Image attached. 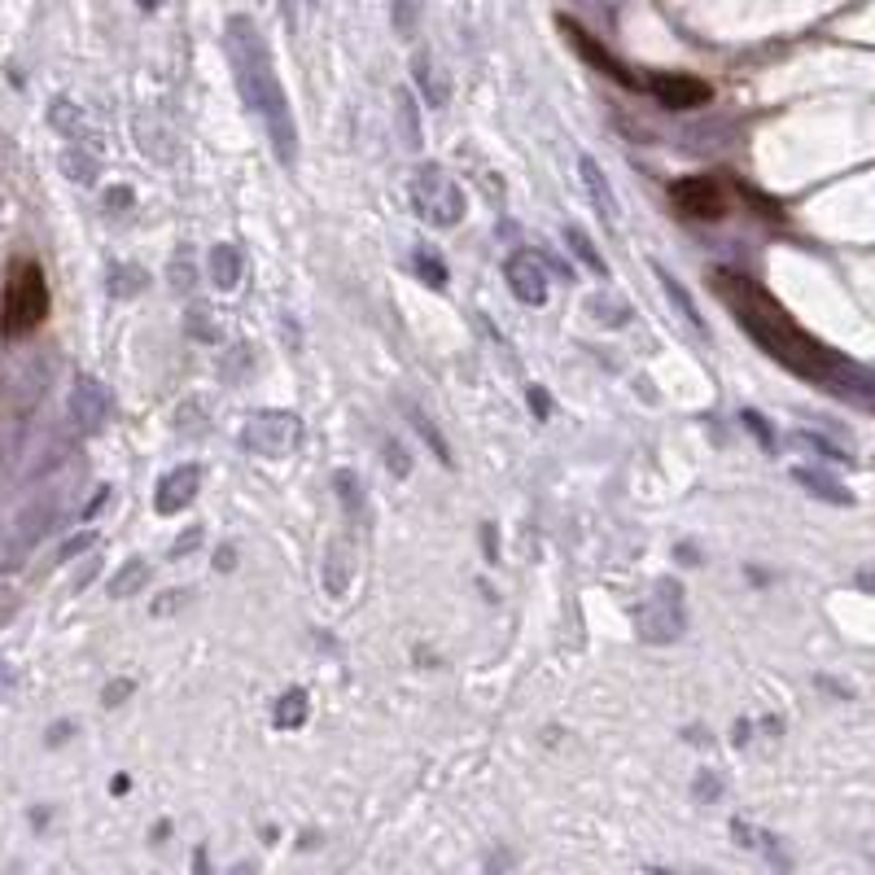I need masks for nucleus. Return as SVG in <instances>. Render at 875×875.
Masks as SVG:
<instances>
[{"label":"nucleus","mask_w":875,"mask_h":875,"mask_svg":"<svg viewBox=\"0 0 875 875\" xmlns=\"http://www.w3.org/2000/svg\"><path fill=\"white\" fill-rule=\"evenodd\" d=\"M652 272H657V280H661V293L670 298V307L678 311V320L687 324V333L696 337V341H710V328H705V320H700V307L691 302V293L674 280V272H665L661 263H652Z\"/></svg>","instance_id":"obj_14"},{"label":"nucleus","mask_w":875,"mask_h":875,"mask_svg":"<svg viewBox=\"0 0 875 875\" xmlns=\"http://www.w3.org/2000/svg\"><path fill=\"white\" fill-rule=\"evenodd\" d=\"M732 832H736V840H740V845H749V849H762L766 858H775V862H779V849L771 845L775 836H766V832H758V827H749V823H740V818L732 823Z\"/></svg>","instance_id":"obj_26"},{"label":"nucleus","mask_w":875,"mask_h":875,"mask_svg":"<svg viewBox=\"0 0 875 875\" xmlns=\"http://www.w3.org/2000/svg\"><path fill=\"white\" fill-rule=\"evenodd\" d=\"M272 723H276L280 732H293V727H302V723H307V691H302V687H293V691H285V696L276 700V714H272Z\"/></svg>","instance_id":"obj_17"},{"label":"nucleus","mask_w":875,"mask_h":875,"mask_svg":"<svg viewBox=\"0 0 875 875\" xmlns=\"http://www.w3.org/2000/svg\"><path fill=\"white\" fill-rule=\"evenodd\" d=\"M180 596H185V591H166V600H158V604H153V613H171L175 604H180Z\"/></svg>","instance_id":"obj_35"},{"label":"nucleus","mask_w":875,"mask_h":875,"mask_svg":"<svg viewBox=\"0 0 875 875\" xmlns=\"http://www.w3.org/2000/svg\"><path fill=\"white\" fill-rule=\"evenodd\" d=\"M241 272H246V254H241L233 241H220V246L211 250V285L228 293V289L241 285Z\"/></svg>","instance_id":"obj_15"},{"label":"nucleus","mask_w":875,"mask_h":875,"mask_svg":"<svg viewBox=\"0 0 875 875\" xmlns=\"http://www.w3.org/2000/svg\"><path fill=\"white\" fill-rule=\"evenodd\" d=\"M198 486H202V468H198V464H180V468H171V473H166V477L158 482L153 508H158L162 516H175V512H185V508L193 503Z\"/></svg>","instance_id":"obj_10"},{"label":"nucleus","mask_w":875,"mask_h":875,"mask_svg":"<svg viewBox=\"0 0 875 875\" xmlns=\"http://www.w3.org/2000/svg\"><path fill=\"white\" fill-rule=\"evenodd\" d=\"M714 289H718V298L732 307L736 324L766 350L771 360H779L784 368H792V373L805 377V382L832 386V390H840V395L849 390L853 368H849L840 355H832L823 341H814L810 333H801V328L788 320V311H784L766 289H758L749 276H736V272H718V276H714Z\"/></svg>","instance_id":"obj_1"},{"label":"nucleus","mask_w":875,"mask_h":875,"mask_svg":"<svg viewBox=\"0 0 875 875\" xmlns=\"http://www.w3.org/2000/svg\"><path fill=\"white\" fill-rule=\"evenodd\" d=\"M140 5H145V10H153V5H158V0H140Z\"/></svg>","instance_id":"obj_38"},{"label":"nucleus","mask_w":875,"mask_h":875,"mask_svg":"<svg viewBox=\"0 0 875 875\" xmlns=\"http://www.w3.org/2000/svg\"><path fill=\"white\" fill-rule=\"evenodd\" d=\"M482 543H486V561H490V565H499V548H495V525H486V530H482Z\"/></svg>","instance_id":"obj_34"},{"label":"nucleus","mask_w":875,"mask_h":875,"mask_svg":"<svg viewBox=\"0 0 875 875\" xmlns=\"http://www.w3.org/2000/svg\"><path fill=\"white\" fill-rule=\"evenodd\" d=\"M503 276H508V289L516 293V302H525V307H543V302H548V272H543V263L535 259V250L508 254Z\"/></svg>","instance_id":"obj_9"},{"label":"nucleus","mask_w":875,"mask_h":875,"mask_svg":"<svg viewBox=\"0 0 875 875\" xmlns=\"http://www.w3.org/2000/svg\"><path fill=\"white\" fill-rule=\"evenodd\" d=\"M118 276H123V285H110V289H114V293H123V298H127V293H136V289L145 285V272H136V267H118Z\"/></svg>","instance_id":"obj_29"},{"label":"nucleus","mask_w":875,"mask_h":875,"mask_svg":"<svg viewBox=\"0 0 875 875\" xmlns=\"http://www.w3.org/2000/svg\"><path fill=\"white\" fill-rule=\"evenodd\" d=\"M408 416H412V425H416V434H421V438H425V442H429V447H434V455H438V460H442V464H451V447H447V438H442V434H438V425H434V421H429V416H425V412H421V408H408Z\"/></svg>","instance_id":"obj_23"},{"label":"nucleus","mask_w":875,"mask_h":875,"mask_svg":"<svg viewBox=\"0 0 875 875\" xmlns=\"http://www.w3.org/2000/svg\"><path fill=\"white\" fill-rule=\"evenodd\" d=\"M198 543H202V535H198V530H193V535H189V539H180V543H175V548H171V552H175V557H180V552H193V548H198Z\"/></svg>","instance_id":"obj_36"},{"label":"nucleus","mask_w":875,"mask_h":875,"mask_svg":"<svg viewBox=\"0 0 875 875\" xmlns=\"http://www.w3.org/2000/svg\"><path fill=\"white\" fill-rule=\"evenodd\" d=\"M792 477H797V482H801V486H805L810 495H818V499H832V503H849V495H845V490H840V486H836L832 477H823V473H810V468H797Z\"/></svg>","instance_id":"obj_24"},{"label":"nucleus","mask_w":875,"mask_h":875,"mask_svg":"<svg viewBox=\"0 0 875 875\" xmlns=\"http://www.w3.org/2000/svg\"><path fill=\"white\" fill-rule=\"evenodd\" d=\"M233 557H237V552H233V548H224V552H220V561H215V565H220V570H233Z\"/></svg>","instance_id":"obj_37"},{"label":"nucleus","mask_w":875,"mask_h":875,"mask_svg":"<svg viewBox=\"0 0 875 875\" xmlns=\"http://www.w3.org/2000/svg\"><path fill=\"white\" fill-rule=\"evenodd\" d=\"M241 442L254 455L280 460V455H289L302 442V421L293 412H254L246 421V429H241Z\"/></svg>","instance_id":"obj_6"},{"label":"nucleus","mask_w":875,"mask_h":875,"mask_svg":"<svg viewBox=\"0 0 875 875\" xmlns=\"http://www.w3.org/2000/svg\"><path fill=\"white\" fill-rule=\"evenodd\" d=\"M49 320V280L36 259H14L5 272V293H0V333L27 337Z\"/></svg>","instance_id":"obj_3"},{"label":"nucleus","mask_w":875,"mask_h":875,"mask_svg":"<svg viewBox=\"0 0 875 875\" xmlns=\"http://www.w3.org/2000/svg\"><path fill=\"white\" fill-rule=\"evenodd\" d=\"M530 412H535L539 421H548V416H552V399H548V390H543V386H535V390H530Z\"/></svg>","instance_id":"obj_30"},{"label":"nucleus","mask_w":875,"mask_h":875,"mask_svg":"<svg viewBox=\"0 0 875 875\" xmlns=\"http://www.w3.org/2000/svg\"><path fill=\"white\" fill-rule=\"evenodd\" d=\"M670 202L687 220H723L727 215V193L714 175H683V180L670 185Z\"/></svg>","instance_id":"obj_7"},{"label":"nucleus","mask_w":875,"mask_h":875,"mask_svg":"<svg viewBox=\"0 0 875 875\" xmlns=\"http://www.w3.org/2000/svg\"><path fill=\"white\" fill-rule=\"evenodd\" d=\"M127 691H132V683H127V678H123V683H110V687H105V705H118V700H123Z\"/></svg>","instance_id":"obj_33"},{"label":"nucleus","mask_w":875,"mask_h":875,"mask_svg":"<svg viewBox=\"0 0 875 875\" xmlns=\"http://www.w3.org/2000/svg\"><path fill=\"white\" fill-rule=\"evenodd\" d=\"M578 180H583V189H587V198H591V207H596V215L604 220V224H617V215H622V207H617V198H613V185L604 180V171H600V162L596 158H578Z\"/></svg>","instance_id":"obj_13"},{"label":"nucleus","mask_w":875,"mask_h":875,"mask_svg":"<svg viewBox=\"0 0 875 875\" xmlns=\"http://www.w3.org/2000/svg\"><path fill=\"white\" fill-rule=\"evenodd\" d=\"M416 23H421V0H395V32L416 36Z\"/></svg>","instance_id":"obj_27"},{"label":"nucleus","mask_w":875,"mask_h":875,"mask_svg":"<svg viewBox=\"0 0 875 875\" xmlns=\"http://www.w3.org/2000/svg\"><path fill=\"white\" fill-rule=\"evenodd\" d=\"M350 578H355V543L346 535H337L328 548H324V565H320V583L328 596H346L350 591Z\"/></svg>","instance_id":"obj_12"},{"label":"nucleus","mask_w":875,"mask_h":875,"mask_svg":"<svg viewBox=\"0 0 875 875\" xmlns=\"http://www.w3.org/2000/svg\"><path fill=\"white\" fill-rule=\"evenodd\" d=\"M145 583H149V565H145V561H127V565L110 578V596H114V600H127V596H136Z\"/></svg>","instance_id":"obj_20"},{"label":"nucleus","mask_w":875,"mask_h":875,"mask_svg":"<svg viewBox=\"0 0 875 875\" xmlns=\"http://www.w3.org/2000/svg\"><path fill=\"white\" fill-rule=\"evenodd\" d=\"M412 267H416V276H421L425 285H434V289H447V267H442V259H438V254H425V250H416V254H412Z\"/></svg>","instance_id":"obj_25"},{"label":"nucleus","mask_w":875,"mask_h":875,"mask_svg":"<svg viewBox=\"0 0 875 875\" xmlns=\"http://www.w3.org/2000/svg\"><path fill=\"white\" fill-rule=\"evenodd\" d=\"M687 626V609H683V587L674 578H657L652 591L639 600L635 609V635L643 643H674Z\"/></svg>","instance_id":"obj_4"},{"label":"nucleus","mask_w":875,"mask_h":875,"mask_svg":"<svg viewBox=\"0 0 875 875\" xmlns=\"http://www.w3.org/2000/svg\"><path fill=\"white\" fill-rule=\"evenodd\" d=\"M797 442L805 447V451H814V455H823V460H832V464H849V455L840 451V447H832L827 438H818V434H797Z\"/></svg>","instance_id":"obj_28"},{"label":"nucleus","mask_w":875,"mask_h":875,"mask_svg":"<svg viewBox=\"0 0 875 875\" xmlns=\"http://www.w3.org/2000/svg\"><path fill=\"white\" fill-rule=\"evenodd\" d=\"M395 114H399V123H403L408 145H412V149H421V118H416V101H412V92H408V88H399V92H395Z\"/></svg>","instance_id":"obj_22"},{"label":"nucleus","mask_w":875,"mask_h":875,"mask_svg":"<svg viewBox=\"0 0 875 875\" xmlns=\"http://www.w3.org/2000/svg\"><path fill=\"white\" fill-rule=\"evenodd\" d=\"M718 792H723V784L714 775H700L696 779V797H718Z\"/></svg>","instance_id":"obj_32"},{"label":"nucleus","mask_w":875,"mask_h":875,"mask_svg":"<svg viewBox=\"0 0 875 875\" xmlns=\"http://www.w3.org/2000/svg\"><path fill=\"white\" fill-rule=\"evenodd\" d=\"M333 486H337V499H341V508H346V516L355 521L360 512H364V482L350 473V468H337L333 473Z\"/></svg>","instance_id":"obj_19"},{"label":"nucleus","mask_w":875,"mask_h":875,"mask_svg":"<svg viewBox=\"0 0 875 875\" xmlns=\"http://www.w3.org/2000/svg\"><path fill=\"white\" fill-rule=\"evenodd\" d=\"M643 88L665 110H700V105L714 101V88L696 75H652V79H643Z\"/></svg>","instance_id":"obj_8"},{"label":"nucleus","mask_w":875,"mask_h":875,"mask_svg":"<svg viewBox=\"0 0 875 875\" xmlns=\"http://www.w3.org/2000/svg\"><path fill=\"white\" fill-rule=\"evenodd\" d=\"M71 408H75V416H79L84 425H101V421H105V412H110L105 390H101L97 382H79V390H75Z\"/></svg>","instance_id":"obj_16"},{"label":"nucleus","mask_w":875,"mask_h":875,"mask_svg":"<svg viewBox=\"0 0 875 875\" xmlns=\"http://www.w3.org/2000/svg\"><path fill=\"white\" fill-rule=\"evenodd\" d=\"M740 421H745V425H749V429H753V434L762 438V447H775V438H771V429H766V421H762L758 412H745Z\"/></svg>","instance_id":"obj_31"},{"label":"nucleus","mask_w":875,"mask_h":875,"mask_svg":"<svg viewBox=\"0 0 875 875\" xmlns=\"http://www.w3.org/2000/svg\"><path fill=\"white\" fill-rule=\"evenodd\" d=\"M561 27H565V36L574 40V49H578V53H583V58H587V62H591V66H596L600 75L617 79L622 88H643V79H639V75H630V71H626V66H622V62H617V58H613V53H609V49H604L600 40H591V36H587V32L578 27V23L561 18Z\"/></svg>","instance_id":"obj_11"},{"label":"nucleus","mask_w":875,"mask_h":875,"mask_svg":"<svg viewBox=\"0 0 875 875\" xmlns=\"http://www.w3.org/2000/svg\"><path fill=\"white\" fill-rule=\"evenodd\" d=\"M416 84H421V92H425V101H429L434 110H442V105L451 101V88H447V79L434 71L429 58H416Z\"/></svg>","instance_id":"obj_18"},{"label":"nucleus","mask_w":875,"mask_h":875,"mask_svg":"<svg viewBox=\"0 0 875 875\" xmlns=\"http://www.w3.org/2000/svg\"><path fill=\"white\" fill-rule=\"evenodd\" d=\"M412 207L425 224L434 228H455L464 220V189L455 185V175H447L442 166H425L412 180Z\"/></svg>","instance_id":"obj_5"},{"label":"nucleus","mask_w":875,"mask_h":875,"mask_svg":"<svg viewBox=\"0 0 875 875\" xmlns=\"http://www.w3.org/2000/svg\"><path fill=\"white\" fill-rule=\"evenodd\" d=\"M565 246H570V250H574V254H578V259H583V263H587L596 276H604V280H609V263H604V254L591 246V237H587L583 228H565Z\"/></svg>","instance_id":"obj_21"},{"label":"nucleus","mask_w":875,"mask_h":875,"mask_svg":"<svg viewBox=\"0 0 875 875\" xmlns=\"http://www.w3.org/2000/svg\"><path fill=\"white\" fill-rule=\"evenodd\" d=\"M228 58H233V71H237V88H241V101L259 114L267 140H272V153L280 166H298V123H293V110H289V97L280 88V75L267 58V45L259 40V32L246 23V18H233L228 23Z\"/></svg>","instance_id":"obj_2"}]
</instances>
